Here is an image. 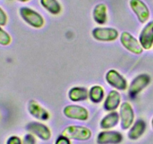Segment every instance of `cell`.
<instances>
[{
	"instance_id": "1",
	"label": "cell",
	"mask_w": 153,
	"mask_h": 144,
	"mask_svg": "<svg viewBox=\"0 0 153 144\" xmlns=\"http://www.w3.org/2000/svg\"><path fill=\"white\" fill-rule=\"evenodd\" d=\"M19 15L26 23L35 28H40L44 26L45 21L43 16L34 9L28 7L19 8Z\"/></svg>"
},
{
	"instance_id": "2",
	"label": "cell",
	"mask_w": 153,
	"mask_h": 144,
	"mask_svg": "<svg viewBox=\"0 0 153 144\" xmlns=\"http://www.w3.org/2000/svg\"><path fill=\"white\" fill-rule=\"evenodd\" d=\"M62 135L70 140L85 141L92 136V132L88 128L81 125H70L63 130Z\"/></svg>"
},
{
	"instance_id": "3",
	"label": "cell",
	"mask_w": 153,
	"mask_h": 144,
	"mask_svg": "<svg viewBox=\"0 0 153 144\" xmlns=\"http://www.w3.org/2000/svg\"><path fill=\"white\" fill-rule=\"evenodd\" d=\"M129 5L140 22H147L150 16V10L143 0H129Z\"/></svg>"
},
{
	"instance_id": "4",
	"label": "cell",
	"mask_w": 153,
	"mask_h": 144,
	"mask_svg": "<svg viewBox=\"0 0 153 144\" xmlns=\"http://www.w3.org/2000/svg\"><path fill=\"white\" fill-rule=\"evenodd\" d=\"M120 42L123 47L134 54L140 55L143 52V48L140 41L128 32H123L120 35Z\"/></svg>"
},
{
	"instance_id": "5",
	"label": "cell",
	"mask_w": 153,
	"mask_h": 144,
	"mask_svg": "<svg viewBox=\"0 0 153 144\" xmlns=\"http://www.w3.org/2000/svg\"><path fill=\"white\" fill-rule=\"evenodd\" d=\"M120 119L121 128L123 130L130 128L134 120V112L132 106L128 102H123L120 109Z\"/></svg>"
},
{
	"instance_id": "6",
	"label": "cell",
	"mask_w": 153,
	"mask_h": 144,
	"mask_svg": "<svg viewBox=\"0 0 153 144\" xmlns=\"http://www.w3.org/2000/svg\"><path fill=\"white\" fill-rule=\"evenodd\" d=\"M64 116L71 119L86 121L89 118V112L85 107L79 105H67L64 108Z\"/></svg>"
},
{
	"instance_id": "7",
	"label": "cell",
	"mask_w": 153,
	"mask_h": 144,
	"mask_svg": "<svg viewBox=\"0 0 153 144\" xmlns=\"http://www.w3.org/2000/svg\"><path fill=\"white\" fill-rule=\"evenodd\" d=\"M151 77L147 74H141L134 78L129 86L128 94L130 97L134 98L143 91L150 83Z\"/></svg>"
},
{
	"instance_id": "8",
	"label": "cell",
	"mask_w": 153,
	"mask_h": 144,
	"mask_svg": "<svg viewBox=\"0 0 153 144\" xmlns=\"http://www.w3.org/2000/svg\"><path fill=\"white\" fill-rule=\"evenodd\" d=\"M92 35L99 41H114L119 36V32L114 28L110 27H97L93 29Z\"/></svg>"
},
{
	"instance_id": "9",
	"label": "cell",
	"mask_w": 153,
	"mask_h": 144,
	"mask_svg": "<svg viewBox=\"0 0 153 144\" xmlns=\"http://www.w3.org/2000/svg\"><path fill=\"white\" fill-rule=\"evenodd\" d=\"M105 80L108 83L114 88L123 91L127 88V81L117 70L111 69L105 75Z\"/></svg>"
},
{
	"instance_id": "10",
	"label": "cell",
	"mask_w": 153,
	"mask_h": 144,
	"mask_svg": "<svg viewBox=\"0 0 153 144\" xmlns=\"http://www.w3.org/2000/svg\"><path fill=\"white\" fill-rule=\"evenodd\" d=\"M26 130L43 140H49L52 136V133L49 128L37 122H31L28 123L26 126Z\"/></svg>"
},
{
	"instance_id": "11",
	"label": "cell",
	"mask_w": 153,
	"mask_h": 144,
	"mask_svg": "<svg viewBox=\"0 0 153 144\" xmlns=\"http://www.w3.org/2000/svg\"><path fill=\"white\" fill-rule=\"evenodd\" d=\"M122 140L123 135L116 130H103L97 138V144H119Z\"/></svg>"
},
{
	"instance_id": "12",
	"label": "cell",
	"mask_w": 153,
	"mask_h": 144,
	"mask_svg": "<svg viewBox=\"0 0 153 144\" xmlns=\"http://www.w3.org/2000/svg\"><path fill=\"white\" fill-rule=\"evenodd\" d=\"M139 41L144 50H150L153 46V21L148 22L142 29Z\"/></svg>"
},
{
	"instance_id": "13",
	"label": "cell",
	"mask_w": 153,
	"mask_h": 144,
	"mask_svg": "<svg viewBox=\"0 0 153 144\" xmlns=\"http://www.w3.org/2000/svg\"><path fill=\"white\" fill-rule=\"evenodd\" d=\"M28 110L33 117L39 120L46 121L49 118V112L34 100L28 102Z\"/></svg>"
},
{
	"instance_id": "14",
	"label": "cell",
	"mask_w": 153,
	"mask_h": 144,
	"mask_svg": "<svg viewBox=\"0 0 153 144\" xmlns=\"http://www.w3.org/2000/svg\"><path fill=\"white\" fill-rule=\"evenodd\" d=\"M94 20L100 25H104L108 20V7L104 3H99L93 10Z\"/></svg>"
},
{
	"instance_id": "15",
	"label": "cell",
	"mask_w": 153,
	"mask_h": 144,
	"mask_svg": "<svg viewBox=\"0 0 153 144\" xmlns=\"http://www.w3.org/2000/svg\"><path fill=\"white\" fill-rule=\"evenodd\" d=\"M121 96L117 90H111L105 100V109L108 111H114L120 104Z\"/></svg>"
},
{
	"instance_id": "16",
	"label": "cell",
	"mask_w": 153,
	"mask_h": 144,
	"mask_svg": "<svg viewBox=\"0 0 153 144\" xmlns=\"http://www.w3.org/2000/svg\"><path fill=\"white\" fill-rule=\"evenodd\" d=\"M146 128V122L142 119L137 120L130 128L129 131L128 133V138L130 140H138L144 134Z\"/></svg>"
},
{
	"instance_id": "17",
	"label": "cell",
	"mask_w": 153,
	"mask_h": 144,
	"mask_svg": "<svg viewBox=\"0 0 153 144\" xmlns=\"http://www.w3.org/2000/svg\"><path fill=\"white\" fill-rule=\"evenodd\" d=\"M119 120H120V114L114 111H111L105 116L103 117L102 119L101 120L100 128L105 129V130L114 128L119 123Z\"/></svg>"
},
{
	"instance_id": "18",
	"label": "cell",
	"mask_w": 153,
	"mask_h": 144,
	"mask_svg": "<svg viewBox=\"0 0 153 144\" xmlns=\"http://www.w3.org/2000/svg\"><path fill=\"white\" fill-rule=\"evenodd\" d=\"M88 91L85 87H73L69 91L68 96L70 100L74 102L82 101L88 98Z\"/></svg>"
},
{
	"instance_id": "19",
	"label": "cell",
	"mask_w": 153,
	"mask_h": 144,
	"mask_svg": "<svg viewBox=\"0 0 153 144\" xmlns=\"http://www.w3.org/2000/svg\"><path fill=\"white\" fill-rule=\"evenodd\" d=\"M42 7L52 15H58L61 11V5L58 0H40Z\"/></svg>"
},
{
	"instance_id": "20",
	"label": "cell",
	"mask_w": 153,
	"mask_h": 144,
	"mask_svg": "<svg viewBox=\"0 0 153 144\" xmlns=\"http://www.w3.org/2000/svg\"><path fill=\"white\" fill-rule=\"evenodd\" d=\"M105 95L104 88L100 86H94L89 90L88 96H89L90 100L92 102L96 104L100 103L102 100Z\"/></svg>"
},
{
	"instance_id": "21",
	"label": "cell",
	"mask_w": 153,
	"mask_h": 144,
	"mask_svg": "<svg viewBox=\"0 0 153 144\" xmlns=\"http://www.w3.org/2000/svg\"><path fill=\"white\" fill-rule=\"evenodd\" d=\"M11 41L12 38L10 34L0 26V45L4 46H8L11 44Z\"/></svg>"
},
{
	"instance_id": "22",
	"label": "cell",
	"mask_w": 153,
	"mask_h": 144,
	"mask_svg": "<svg viewBox=\"0 0 153 144\" xmlns=\"http://www.w3.org/2000/svg\"><path fill=\"white\" fill-rule=\"evenodd\" d=\"M7 20H8V17H7V14L2 8L0 7V26L3 27L7 25Z\"/></svg>"
},
{
	"instance_id": "23",
	"label": "cell",
	"mask_w": 153,
	"mask_h": 144,
	"mask_svg": "<svg viewBox=\"0 0 153 144\" xmlns=\"http://www.w3.org/2000/svg\"><path fill=\"white\" fill-rule=\"evenodd\" d=\"M22 144H36V140L32 134L29 133L25 135Z\"/></svg>"
},
{
	"instance_id": "24",
	"label": "cell",
	"mask_w": 153,
	"mask_h": 144,
	"mask_svg": "<svg viewBox=\"0 0 153 144\" xmlns=\"http://www.w3.org/2000/svg\"><path fill=\"white\" fill-rule=\"evenodd\" d=\"M22 140L18 136H10L7 140L6 144H22Z\"/></svg>"
},
{
	"instance_id": "25",
	"label": "cell",
	"mask_w": 153,
	"mask_h": 144,
	"mask_svg": "<svg viewBox=\"0 0 153 144\" xmlns=\"http://www.w3.org/2000/svg\"><path fill=\"white\" fill-rule=\"evenodd\" d=\"M55 144H71V142H70V139H69L68 137L64 135H61L57 138Z\"/></svg>"
},
{
	"instance_id": "26",
	"label": "cell",
	"mask_w": 153,
	"mask_h": 144,
	"mask_svg": "<svg viewBox=\"0 0 153 144\" xmlns=\"http://www.w3.org/2000/svg\"><path fill=\"white\" fill-rule=\"evenodd\" d=\"M18 2H22V3H25V2H28L31 1V0H17Z\"/></svg>"
},
{
	"instance_id": "27",
	"label": "cell",
	"mask_w": 153,
	"mask_h": 144,
	"mask_svg": "<svg viewBox=\"0 0 153 144\" xmlns=\"http://www.w3.org/2000/svg\"><path fill=\"white\" fill-rule=\"evenodd\" d=\"M152 128H153V118H152Z\"/></svg>"
}]
</instances>
